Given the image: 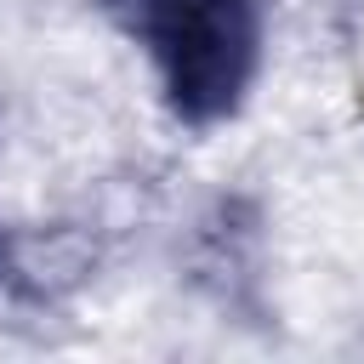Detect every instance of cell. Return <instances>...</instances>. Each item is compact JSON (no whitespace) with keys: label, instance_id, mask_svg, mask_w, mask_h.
I'll list each match as a JSON object with an SVG mask.
<instances>
[{"label":"cell","instance_id":"1","mask_svg":"<svg viewBox=\"0 0 364 364\" xmlns=\"http://www.w3.org/2000/svg\"><path fill=\"white\" fill-rule=\"evenodd\" d=\"M108 11L148 51L182 125L239 114L262 63V0H108Z\"/></svg>","mask_w":364,"mask_h":364},{"label":"cell","instance_id":"2","mask_svg":"<svg viewBox=\"0 0 364 364\" xmlns=\"http://www.w3.org/2000/svg\"><path fill=\"white\" fill-rule=\"evenodd\" d=\"M188 284L228 318L262 324V210L245 193H222L188 239Z\"/></svg>","mask_w":364,"mask_h":364},{"label":"cell","instance_id":"3","mask_svg":"<svg viewBox=\"0 0 364 364\" xmlns=\"http://www.w3.org/2000/svg\"><path fill=\"white\" fill-rule=\"evenodd\" d=\"M97 267V245L85 228L74 222H51L28 239H11V256H6V284L34 301V307H51L63 296H74Z\"/></svg>","mask_w":364,"mask_h":364},{"label":"cell","instance_id":"4","mask_svg":"<svg viewBox=\"0 0 364 364\" xmlns=\"http://www.w3.org/2000/svg\"><path fill=\"white\" fill-rule=\"evenodd\" d=\"M6 256H11V239L0 233V279H6Z\"/></svg>","mask_w":364,"mask_h":364}]
</instances>
